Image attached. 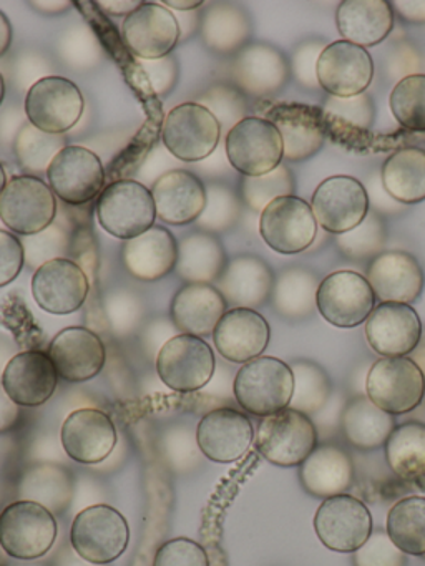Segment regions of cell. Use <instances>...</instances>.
I'll return each instance as SVG.
<instances>
[{"label": "cell", "instance_id": "obj_1", "mask_svg": "<svg viewBox=\"0 0 425 566\" xmlns=\"http://www.w3.org/2000/svg\"><path fill=\"white\" fill-rule=\"evenodd\" d=\"M236 400L248 413L268 417L288 409L294 392L291 366L276 357L261 356L242 364L235 377Z\"/></svg>", "mask_w": 425, "mask_h": 566}, {"label": "cell", "instance_id": "obj_2", "mask_svg": "<svg viewBox=\"0 0 425 566\" xmlns=\"http://www.w3.org/2000/svg\"><path fill=\"white\" fill-rule=\"evenodd\" d=\"M255 446L272 465L299 467L318 447V430L311 417L288 407L259 420Z\"/></svg>", "mask_w": 425, "mask_h": 566}, {"label": "cell", "instance_id": "obj_3", "mask_svg": "<svg viewBox=\"0 0 425 566\" xmlns=\"http://www.w3.org/2000/svg\"><path fill=\"white\" fill-rule=\"evenodd\" d=\"M129 526L125 516L110 505H93L73 518L70 543L73 552L92 563L108 565L125 553Z\"/></svg>", "mask_w": 425, "mask_h": 566}, {"label": "cell", "instance_id": "obj_4", "mask_svg": "<svg viewBox=\"0 0 425 566\" xmlns=\"http://www.w3.org/2000/svg\"><path fill=\"white\" fill-rule=\"evenodd\" d=\"M95 213L106 233L125 241L148 231L156 220L152 191L133 180L110 184L96 201Z\"/></svg>", "mask_w": 425, "mask_h": 566}, {"label": "cell", "instance_id": "obj_5", "mask_svg": "<svg viewBox=\"0 0 425 566\" xmlns=\"http://www.w3.org/2000/svg\"><path fill=\"white\" fill-rule=\"evenodd\" d=\"M56 532L55 516L40 503L19 500L0 513V546L12 558H42L52 549Z\"/></svg>", "mask_w": 425, "mask_h": 566}, {"label": "cell", "instance_id": "obj_6", "mask_svg": "<svg viewBox=\"0 0 425 566\" xmlns=\"http://www.w3.org/2000/svg\"><path fill=\"white\" fill-rule=\"evenodd\" d=\"M365 390L379 409L391 416H404L424 400L425 376L408 357H382L369 370Z\"/></svg>", "mask_w": 425, "mask_h": 566}, {"label": "cell", "instance_id": "obj_7", "mask_svg": "<svg viewBox=\"0 0 425 566\" xmlns=\"http://www.w3.org/2000/svg\"><path fill=\"white\" fill-rule=\"evenodd\" d=\"M55 214V195L45 181L30 175L7 181L0 195V220L10 231L37 237L52 227Z\"/></svg>", "mask_w": 425, "mask_h": 566}, {"label": "cell", "instance_id": "obj_8", "mask_svg": "<svg viewBox=\"0 0 425 566\" xmlns=\"http://www.w3.org/2000/svg\"><path fill=\"white\" fill-rule=\"evenodd\" d=\"M226 155L245 177L271 174L284 158L282 138L266 118L246 117L232 125L226 137Z\"/></svg>", "mask_w": 425, "mask_h": 566}, {"label": "cell", "instance_id": "obj_9", "mask_svg": "<svg viewBox=\"0 0 425 566\" xmlns=\"http://www.w3.org/2000/svg\"><path fill=\"white\" fill-rule=\"evenodd\" d=\"M215 364V354L206 340L191 334H179L166 340L159 349L156 373L175 392H196L211 380Z\"/></svg>", "mask_w": 425, "mask_h": 566}, {"label": "cell", "instance_id": "obj_10", "mask_svg": "<svg viewBox=\"0 0 425 566\" xmlns=\"http://www.w3.org/2000/svg\"><path fill=\"white\" fill-rule=\"evenodd\" d=\"M219 138L218 118L195 102L173 108L162 128L163 144L173 157L183 161L205 160L218 147Z\"/></svg>", "mask_w": 425, "mask_h": 566}, {"label": "cell", "instance_id": "obj_11", "mask_svg": "<svg viewBox=\"0 0 425 566\" xmlns=\"http://www.w3.org/2000/svg\"><path fill=\"white\" fill-rule=\"evenodd\" d=\"M314 530L322 545L331 552L354 553L374 532V522L362 500L342 493L319 505Z\"/></svg>", "mask_w": 425, "mask_h": 566}, {"label": "cell", "instance_id": "obj_12", "mask_svg": "<svg viewBox=\"0 0 425 566\" xmlns=\"http://www.w3.org/2000/svg\"><path fill=\"white\" fill-rule=\"evenodd\" d=\"M82 92L69 78L45 77L30 87L25 114L30 125L50 135H62L82 118Z\"/></svg>", "mask_w": 425, "mask_h": 566}, {"label": "cell", "instance_id": "obj_13", "mask_svg": "<svg viewBox=\"0 0 425 566\" xmlns=\"http://www.w3.org/2000/svg\"><path fill=\"white\" fill-rule=\"evenodd\" d=\"M259 233L276 253L298 254L314 243L318 221L312 208L292 195L278 198L261 211Z\"/></svg>", "mask_w": 425, "mask_h": 566}, {"label": "cell", "instance_id": "obj_14", "mask_svg": "<svg viewBox=\"0 0 425 566\" xmlns=\"http://www.w3.org/2000/svg\"><path fill=\"white\" fill-rule=\"evenodd\" d=\"M374 291L362 274L338 271L321 281L318 311L329 324L352 329L365 323L375 307Z\"/></svg>", "mask_w": 425, "mask_h": 566}, {"label": "cell", "instance_id": "obj_15", "mask_svg": "<svg viewBox=\"0 0 425 566\" xmlns=\"http://www.w3.org/2000/svg\"><path fill=\"white\" fill-rule=\"evenodd\" d=\"M312 213L328 233L345 234L364 223L369 197L364 185L352 177L328 178L312 195Z\"/></svg>", "mask_w": 425, "mask_h": 566}, {"label": "cell", "instance_id": "obj_16", "mask_svg": "<svg viewBox=\"0 0 425 566\" xmlns=\"http://www.w3.org/2000/svg\"><path fill=\"white\" fill-rule=\"evenodd\" d=\"M46 177L53 195L73 207L95 200L105 190L102 161L93 151L75 145L59 151L46 170Z\"/></svg>", "mask_w": 425, "mask_h": 566}, {"label": "cell", "instance_id": "obj_17", "mask_svg": "<svg viewBox=\"0 0 425 566\" xmlns=\"http://www.w3.org/2000/svg\"><path fill=\"white\" fill-rule=\"evenodd\" d=\"M315 75L331 97H357L365 94L374 78V61L364 48L345 41L332 42L319 55Z\"/></svg>", "mask_w": 425, "mask_h": 566}, {"label": "cell", "instance_id": "obj_18", "mask_svg": "<svg viewBox=\"0 0 425 566\" xmlns=\"http://www.w3.org/2000/svg\"><path fill=\"white\" fill-rule=\"evenodd\" d=\"M89 291L85 271L66 258L45 261L37 268L32 277V296L37 306L56 316L79 311Z\"/></svg>", "mask_w": 425, "mask_h": 566}, {"label": "cell", "instance_id": "obj_19", "mask_svg": "<svg viewBox=\"0 0 425 566\" xmlns=\"http://www.w3.org/2000/svg\"><path fill=\"white\" fill-rule=\"evenodd\" d=\"M265 115L281 135L286 160L304 161L314 157L328 137L324 112L314 105L281 102L269 107Z\"/></svg>", "mask_w": 425, "mask_h": 566}, {"label": "cell", "instance_id": "obj_20", "mask_svg": "<svg viewBox=\"0 0 425 566\" xmlns=\"http://www.w3.org/2000/svg\"><path fill=\"white\" fill-rule=\"evenodd\" d=\"M126 48L145 61L166 57L178 44L179 24L165 6L142 2L122 24Z\"/></svg>", "mask_w": 425, "mask_h": 566}, {"label": "cell", "instance_id": "obj_21", "mask_svg": "<svg viewBox=\"0 0 425 566\" xmlns=\"http://www.w3.org/2000/svg\"><path fill=\"white\" fill-rule=\"evenodd\" d=\"M365 337L379 356L405 357L421 343V317L408 304L381 303L365 321Z\"/></svg>", "mask_w": 425, "mask_h": 566}, {"label": "cell", "instance_id": "obj_22", "mask_svg": "<svg viewBox=\"0 0 425 566\" xmlns=\"http://www.w3.org/2000/svg\"><path fill=\"white\" fill-rule=\"evenodd\" d=\"M60 440L70 459L95 465L115 449V423L102 410L79 409L63 420Z\"/></svg>", "mask_w": 425, "mask_h": 566}, {"label": "cell", "instance_id": "obj_23", "mask_svg": "<svg viewBox=\"0 0 425 566\" xmlns=\"http://www.w3.org/2000/svg\"><path fill=\"white\" fill-rule=\"evenodd\" d=\"M196 442L212 462L231 463L242 459L255 442L251 420L235 409L206 413L196 429Z\"/></svg>", "mask_w": 425, "mask_h": 566}, {"label": "cell", "instance_id": "obj_24", "mask_svg": "<svg viewBox=\"0 0 425 566\" xmlns=\"http://www.w3.org/2000/svg\"><path fill=\"white\" fill-rule=\"evenodd\" d=\"M367 283L382 303L408 304L421 297L425 274L421 263L405 251L377 254L367 268Z\"/></svg>", "mask_w": 425, "mask_h": 566}, {"label": "cell", "instance_id": "obj_25", "mask_svg": "<svg viewBox=\"0 0 425 566\" xmlns=\"http://www.w3.org/2000/svg\"><path fill=\"white\" fill-rule=\"evenodd\" d=\"M2 384L17 406L39 407L55 392L59 374L49 354L43 350H25L7 363Z\"/></svg>", "mask_w": 425, "mask_h": 566}, {"label": "cell", "instance_id": "obj_26", "mask_svg": "<svg viewBox=\"0 0 425 566\" xmlns=\"http://www.w3.org/2000/svg\"><path fill=\"white\" fill-rule=\"evenodd\" d=\"M271 339L268 321L255 310L226 311L212 333L216 349L229 363L246 364L261 357Z\"/></svg>", "mask_w": 425, "mask_h": 566}, {"label": "cell", "instance_id": "obj_27", "mask_svg": "<svg viewBox=\"0 0 425 566\" xmlns=\"http://www.w3.org/2000/svg\"><path fill=\"white\" fill-rule=\"evenodd\" d=\"M56 374L69 382H85L102 373L106 353L102 339L86 327L60 331L49 347Z\"/></svg>", "mask_w": 425, "mask_h": 566}, {"label": "cell", "instance_id": "obj_28", "mask_svg": "<svg viewBox=\"0 0 425 566\" xmlns=\"http://www.w3.org/2000/svg\"><path fill=\"white\" fill-rule=\"evenodd\" d=\"M156 217L168 224H189L206 208V188L198 177L185 170L163 175L152 190Z\"/></svg>", "mask_w": 425, "mask_h": 566}, {"label": "cell", "instance_id": "obj_29", "mask_svg": "<svg viewBox=\"0 0 425 566\" xmlns=\"http://www.w3.org/2000/svg\"><path fill=\"white\" fill-rule=\"evenodd\" d=\"M302 489L315 499L342 495L354 482L351 457L334 443H322L299 465Z\"/></svg>", "mask_w": 425, "mask_h": 566}, {"label": "cell", "instance_id": "obj_30", "mask_svg": "<svg viewBox=\"0 0 425 566\" xmlns=\"http://www.w3.org/2000/svg\"><path fill=\"white\" fill-rule=\"evenodd\" d=\"M335 25L345 42L374 48L391 34L394 9L385 0H345L335 12Z\"/></svg>", "mask_w": 425, "mask_h": 566}, {"label": "cell", "instance_id": "obj_31", "mask_svg": "<svg viewBox=\"0 0 425 566\" xmlns=\"http://www.w3.org/2000/svg\"><path fill=\"white\" fill-rule=\"evenodd\" d=\"M178 261V244L166 228L153 227L126 241L123 263L129 274L142 281L162 280Z\"/></svg>", "mask_w": 425, "mask_h": 566}, {"label": "cell", "instance_id": "obj_32", "mask_svg": "<svg viewBox=\"0 0 425 566\" xmlns=\"http://www.w3.org/2000/svg\"><path fill=\"white\" fill-rule=\"evenodd\" d=\"M226 313V300L211 284H186L172 303V317L183 334L196 337L215 333Z\"/></svg>", "mask_w": 425, "mask_h": 566}, {"label": "cell", "instance_id": "obj_33", "mask_svg": "<svg viewBox=\"0 0 425 566\" xmlns=\"http://www.w3.org/2000/svg\"><path fill=\"white\" fill-rule=\"evenodd\" d=\"M272 287L274 276L268 264L258 258H238L219 277V293L226 303L229 301L236 307L255 310L261 306L271 296Z\"/></svg>", "mask_w": 425, "mask_h": 566}, {"label": "cell", "instance_id": "obj_34", "mask_svg": "<svg viewBox=\"0 0 425 566\" xmlns=\"http://www.w3.org/2000/svg\"><path fill=\"white\" fill-rule=\"evenodd\" d=\"M395 427V417L379 409L367 396L355 397L342 410V433L359 450L381 449Z\"/></svg>", "mask_w": 425, "mask_h": 566}, {"label": "cell", "instance_id": "obj_35", "mask_svg": "<svg viewBox=\"0 0 425 566\" xmlns=\"http://www.w3.org/2000/svg\"><path fill=\"white\" fill-rule=\"evenodd\" d=\"M388 469L407 483L425 489V423L395 427L384 446Z\"/></svg>", "mask_w": 425, "mask_h": 566}, {"label": "cell", "instance_id": "obj_36", "mask_svg": "<svg viewBox=\"0 0 425 566\" xmlns=\"http://www.w3.org/2000/svg\"><path fill=\"white\" fill-rule=\"evenodd\" d=\"M382 184L394 200L405 205L425 200V150L408 147L394 151L382 165Z\"/></svg>", "mask_w": 425, "mask_h": 566}, {"label": "cell", "instance_id": "obj_37", "mask_svg": "<svg viewBox=\"0 0 425 566\" xmlns=\"http://www.w3.org/2000/svg\"><path fill=\"white\" fill-rule=\"evenodd\" d=\"M325 128L338 144H357L367 140V132L374 122V105L367 94L351 98H335L322 108Z\"/></svg>", "mask_w": 425, "mask_h": 566}, {"label": "cell", "instance_id": "obj_38", "mask_svg": "<svg viewBox=\"0 0 425 566\" xmlns=\"http://www.w3.org/2000/svg\"><path fill=\"white\" fill-rule=\"evenodd\" d=\"M225 266L221 244L209 234H193L178 248L176 270L189 284H209L218 280Z\"/></svg>", "mask_w": 425, "mask_h": 566}, {"label": "cell", "instance_id": "obj_39", "mask_svg": "<svg viewBox=\"0 0 425 566\" xmlns=\"http://www.w3.org/2000/svg\"><path fill=\"white\" fill-rule=\"evenodd\" d=\"M319 281L311 271H284L272 287L276 311L288 319H304L318 310Z\"/></svg>", "mask_w": 425, "mask_h": 566}, {"label": "cell", "instance_id": "obj_40", "mask_svg": "<svg viewBox=\"0 0 425 566\" xmlns=\"http://www.w3.org/2000/svg\"><path fill=\"white\" fill-rule=\"evenodd\" d=\"M288 74L284 57L265 45L248 49L239 59V81L255 95L279 91L288 81Z\"/></svg>", "mask_w": 425, "mask_h": 566}, {"label": "cell", "instance_id": "obj_41", "mask_svg": "<svg viewBox=\"0 0 425 566\" xmlns=\"http://www.w3.org/2000/svg\"><path fill=\"white\" fill-rule=\"evenodd\" d=\"M385 532L405 555H425V496H407L387 513Z\"/></svg>", "mask_w": 425, "mask_h": 566}, {"label": "cell", "instance_id": "obj_42", "mask_svg": "<svg viewBox=\"0 0 425 566\" xmlns=\"http://www.w3.org/2000/svg\"><path fill=\"white\" fill-rule=\"evenodd\" d=\"M291 369L294 392L289 409L298 410L304 416H315L332 397V384L328 374L318 364L309 360H299Z\"/></svg>", "mask_w": 425, "mask_h": 566}, {"label": "cell", "instance_id": "obj_43", "mask_svg": "<svg viewBox=\"0 0 425 566\" xmlns=\"http://www.w3.org/2000/svg\"><path fill=\"white\" fill-rule=\"evenodd\" d=\"M388 104L402 127L411 132H425V74L402 78L392 91Z\"/></svg>", "mask_w": 425, "mask_h": 566}, {"label": "cell", "instance_id": "obj_44", "mask_svg": "<svg viewBox=\"0 0 425 566\" xmlns=\"http://www.w3.org/2000/svg\"><path fill=\"white\" fill-rule=\"evenodd\" d=\"M60 135H50L33 125H25L17 138V158L27 170H49L53 158L65 148Z\"/></svg>", "mask_w": 425, "mask_h": 566}, {"label": "cell", "instance_id": "obj_45", "mask_svg": "<svg viewBox=\"0 0 425 566\" xmlns=\"http://www.w3.org/2000/svg\"><path fill=\"white\" fill-rule=\"evenodd\" d=\"M294 177L288 168L279 165L271 174L262 177H246L242 181V197L255 211H262L269 203L282 197L294 195Z\"/></svg>", "mask_w": 425, "mask_h": 566}, {"label": "cell", "instance_id": "obj_46", "mask_svg": "<svg viewBox=\"0 0 425 566\" xmlns=\"http://www.w3.org/2000/svg\"><path fill=\"white\" fill-rule=\"evenodd\" d=\"M62 472L50 467L49 483H43L39 470L32 472V479L23 480V492L30 496V502L40 503L50 512H63L69 505L70 480H62Z\"/></svg>", "mask_w": 425, "mask_h": 566}, {"label": "cell", "instance_id": "obj_47", "mask_svg": "<svg viewBox=\"0 0 425 566\" xmlns=\"http://www.w3.org/2000/svg\"><path fill=\"white\" fill-rule=\"evenodd\" d=\"M352 566H407V555L394 545L385 530L379 528L352 553Z\"/></svg>", "mask_w": 425, "mask_h": 566}, {"label": "cell", "instance_id": "obj_48", "mask_svg": "<svg viewBox=\"0 0 425 566\" xmlns=\"http://www.w3.org/2000/svg\"><path fill=\"white\" fill-rule=\"evenodd\" d=\"M384 230L375 217L365 218L364 223L339 237V247L348 256L367 258L377 253L384 244Z\"/></svg>", "mask_w": 425, "mask_h": 566}, {"label": "cell", "instance_id": "obj_49", "mask_svg": "<svg viewBox=\"0 0 425 566\" xmlns=\"http://www.w3.org/2000/svg\"><path fill=\"white\" fill-rule=\"evenodd\" d=\"M153 566H209V559L199 543L173 538L159 546Z\"/></svg>", "mask_w": 425, "mask_h": 566}, {"label": "cell", "instance_id": "obj_50", "mask_svg": "<svg viewBox=\"0 0 425 566\" xmlns=\"http://www.w3.org/2000/svg\"><path fill=\"white\" fill-rule=\"evenodd\" d=\"M25 263V248L19 238L0 230V287L12 283Z\"/></svg>", "mask_w": 425, "mask_h": 566}, {"label": "cell", "instance_id": "obj_51", "mask_svg": "<svg viewBox=\"0 0 425 566\" xmlns=\"http://www.w3.org/2000/svg\"><path fill=\"white\" fill-rule=\"evenodd\" d=\"M324 49L318 48V44H305L304 48L299 49L294 57V72L296 78L301 82L305 87H318V61L319 55Z\"/></svg>", "mask_w": 425, "mask_h": 566}, {"label": "cell", "instance_id": "obj_52", "mask_svg": "<svg viewBox=\"0 0 425 566\" xmlns=\"http://www.w3.org/2000/svg\"><path fill=\"white\" fill-rule=\"evenodd\" d=\"M20 406H17L9 394L3 389L2 379H0V433L9 432L20 420Z\"/></svg>", "mask_w": 425, "mask_h": 566}, {"label": "cell", "instance_id": "obj_53", "mask_svg": "<svg viewBox=\"0 0 425 566\" xmlns=\"http://www.w3.org/2000/svg\"><path fill=\"white\" fill-rule=\"evenodd\" d=\"M395 11L404 21L425 24V2H395Z\"/></svg>", "mask_w": 425, "mask_h": 566}, {"label": "cell", "instance_id": "obj_54", "mask_svg": "<svg viewBox=\"0 0 425 566\" xmlns=\"http://www.w3.org/2000/svg\"><path fill=\"white\" fill-rule=\"evenodd\" d=\"M95 6L102 9L103 12H108V14L129 15L142 6V2H138V0H133V2H125V0L116 2L115 0V2H99V4Z\"/></svg>", "mask_w": 425, "mask_h": 566}, {"label": "cell", "instance_id": "obj_55", "mask_svg": "<svg viewBox=\"0 0 425 566\" xmlns=\"http://www.w3.org/2000/svg\"><path fill=\"white\" fill-rule=\"evenodd\" d=\"M10 41H12V28L7 15L0 12V57L9 51Z\"/></svg>", "mask_w": 425, "mask_h": 566}, {"label": "cell", "instance_id": "obj_56", "mask_svg": "<svg viewBox=\"0 0 425 566\" xmlns=\"http://www.w3.org/2000/svg\"><path fill=\"white\" fill-rule=\"evenodd\" d=\"M203 2H199V0H189V2H183V0H179V2H175V0H166L165 6L166 8H175L179 9V11H193V9L199 8Z\"/></svg>", "mask_w": 425, "mask_h": 566}, {"label": "cell", "instance_id": "obj_57", "mask_svg": "<svg viewBox=\"0 0 425 566\" xmlns=\"http://www.w3.org/2000/svg\"><path fill=\"white\" fill-rule=\"evenodd\" d=\"M7 185L6 170H3L2 164H0V195H2L3 188Z\"/></svg>", "mask_w": 425, "mask_h": 566}, {"label": "cell", "instance_id": "obj_58", "mask_svg": "<svg viewBox=\"0 0 425 566\" xmlns=\"http://www.w3.org/2000/svg\"><path fill=\"white\" fill-rule=\"evenodd\" d=\"M3 97H6V84H3L2 75H0V104H2Z\"/></svg>", "mask_w": 425, "mask_h": 566}]
</instances>
